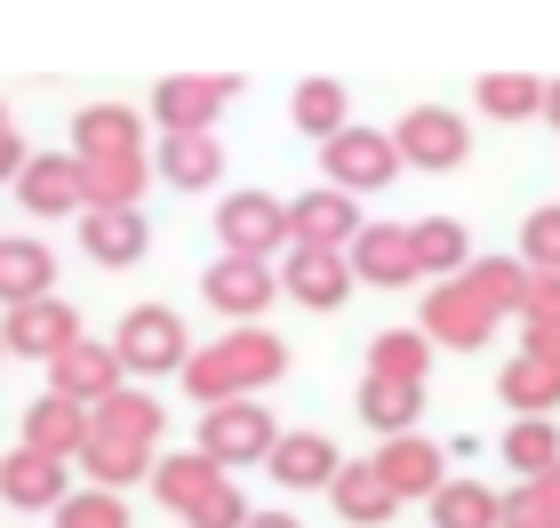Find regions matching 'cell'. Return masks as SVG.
I'll list each match as a JSON object with an SVG mask.
<instances>
[{
	"label": "cell",
	"instance_id": "15",
	"mask_svg": "<svg viewBox=\"0 0 560 528\" xmlns=\"http://www.w3.org/2000/svg\"><path fill=\"white\" fill-rule=\"evenodd\" d=\"M48 392H65V400H81V409H96V400H113L120 392V352L113 344H72L48 361Z\"/></svg>",
	"mask_w": 560,
	"mask_h": 528
},
{
	"label": "cell",
	"instance_id": "10",
	"mask_svg": "<svg viewBox=\"0 0 560 528\" xmlns=\"http://www.w3.org/2000/svg\"><path fill=\"white\" fill-rule=\"evenodd\" d=\"M16 200L33 216H89V176L72 153H24L16 168Z\"/></svg>",
	"mask_w": 560,
	"mask_h": 528
},
{
	"label": "cell",
	"instance_id": "25",
	"mask_svg": "<svg viewBox=\"0 0 560 528\" xmlns=\"http://www.w3.org/2000/svg\"><path fill=\"white\" fill-rule=\"evenodd\" d=\"M328 505H337L352 528H385V520L400 513V496L376 481V465H345L337 481H328Z\"/></svg>",
	"mask_w": 560,
	"mask_h": 528
},
{
	"label": "cell",
	"instance_id": "9",
	"mask_svg": "<svg viewBox=\"0 0 560 528\" xmlns=\"http://www.w3.org/2000/svg\"><path fill=\"white\" fill-rule=\"evenodd\" d=\"M320 168H328V185L352 200V192L393 185V176H400V153H393V137H385V129H345V137H328V144H320Z\"/></svg>",
	"mask_w": 560,
	"mask_h": 528
},
{
	"label": "cell",
	"instance_id": "27",
	"mask_svg": "<svg viewBox=\"0 0 560 528\" xmlns=\"http://www.w3.org/2000/svg\"><path fill=\"white\" fill-rule=\"evenodd\" d=\"M504 400H513L521 416H552L560 409V361H545V352H513V368H504Z\"/></svg>",
	"mask_w": 560,
	"mask_h": 528
},
{
	"label": "cell",
	"instance_id": "2",
	"mask_svg": "<svg viewBox=\"0 0 560 528\" xmlns=\"http://www.w3.org/2000/svg\"><path fill=\"white\" fill-rule=\"evenodd\" d=\"M280 368H289V344H280L272 329H233V337L200 344L176 376H185V392L200 400V409H224V400H257Z\"/></svg>",
	"mask_w": 560,
	"mask_h": 528
},
{
	"label": "cell",
	"instance_id": "34",
	"mask_svg": "<svg viewBox=\"0 0 560 528\" xmlns=\"http://www.w3.org/2000/svg\"><path fill=\"white\" fill-rule=\"evenodd\" d=\"M504 457H513V472H528V481H545V472L560 465V433L545 416H521L513 433H504Z\"/></svg>",
	"mask_w": 560,
	"mask_h": 528
},
{
	"label": "cell",
	"instance_id": "23",
	"mask_svg": "<svg viewBox=\"0 0 560 528\" xmlns=\"http://www.w3.org/2000/svg\"><path fill=\"white\" fill-rule=\"evenodd\" d=\"M369 465H376V481H385L393 496H432V489H441V448H432V441H417V433L385 441Z\"/></svg>",
	"mask_w": 560,
	"mask_h": 528
},
{
	"label": "cell",
	"instance_id": "6",
	"mask_svg": "<svg viewBox=\"0 0 560 528\" xmlns=\"http://www.w3.org/2000/svg\"><path fill=\"white\" fill-rule=\"evenodd\" d=\"M233 89H241L233 72H168V81L152 89V113H161L168 137H209Z\"/></svg>",
	"mask_w": 560,
	"mask_h": 528
},
{
	"label": "cell",
	"instance_id": "42",
	"mask_svg": "<svg viewBox=\"0 0 560 528\" xmlns=\"http://www.w3.org/2000/svg\"><path fill=\"white\" fill-rule=\"evenodd\" d=\"M545 113H552V120H560V81H552V89H545Z\"/></svg>",
	"mask_w": 560,
	"mask_h": 528
},
{
	"label": "cell",
	"instance_id": "40",
	"mask_svg": "<svg viewBox=\"0 0 560 528\" xmlns=\"http://www.w3.org/2000/svg\"><path fill=\"white\" fill-rule=\"evenodd\" d=\"M528 352H545V361H560V320H528Z\"/></svg>",
	"mask_w": 560,
	"mask_h": 528
},
{
	"label": "cell",
	"instance_id": "18",
	"mask_svg": "<svg viewBox=\"0 0 560 528\" xmlns=\"http://www.w3.org/2000/svg\"><path fill=\"white\" fill-rule=\"evenodd\" d=\"M120 153H144V120L129 105H81V120H72V161H120Z\"/></svg>",
	"mask_w": 560,
	"mask_h": 528
},
{
	"label": "cell",
	"instance_id": "38",
	"mask_svg": "<svg viewBox=\"0 0 560 528\" xmlns=\"http://www.w3.org/2000/svg\"><path fill=\"white\" fill-rule=\"evenodd\" d=\"M521 248H528V272H560V209H537V216H528Z\"/></svg>",
	"mask_w": 560,
	"mask_h": 528
},
{
	"label": "cell",
	"instance_id": "33",
	"mask_svg": "<svg viewBox=\"0 0 560 528\" xmlns=\"http://www.w3.org/2000/svg\"><path fill=\"white\" fill-rule=\"evenodd\" d=\"M432 528H497V496L480 481H441L432 489Z\"/></svg>",
	"mask_w": 560,
	"mask_h": 528
},
{
	"label": "cell",
	"instance_id": "8",
	"mask_svg": "<svg viewBox=\"0 0 560 528\" xmlns=\"http://www.w3.org/2000/svg\"><path fill=\"white\" fill-rule=\"evenodd\" d=\"M217 233H224V257H265L272 265V248H289V200H272V192H224Z\"/></svg>",
	"mask_w": 560,
	"mask_h": 528
},
{
	"label": "cell",
	"instance_id": "5",
	"mask_svg": "<svg viewBox=\"0 0 560 528\" xmlns=\"http://www.w3.org/2000/svg\"><path fill=\"white\" fill-rule=\"evenodd\" d=\"M272 441H280V424L257 409V400H224V409L200 416V457L224 465V472H233V465H265Z\"/></svg>",
	"mask_w": 560,
	"mask_h": 528
},
{
	"label": "cell",
	"instance_id": "3",
	"mask_svg": "<svg viewBox=\"0 0 560 528\" xmlns=\"http://www.w3.org/2000/svg\"><path fill=\"white\" fill-rule=\"evenodd\" d=\"M152 496L185 520V528H241L248 505H241V489L224 481V465H209L200 448H185V457H161L152 465Z\"/></svg>",
	"mask_w": 560,
	"mask_h": 528
},
{
	"label": "cell",
	"instance_id": "20",
	"mask_svg": "<svg viewBox=\"0 0 560 528\" xmlns=\"http://www.w3.org/2000/svg\"><path fill=\"white\" fill-rule=\"evenodd\" d=\"M265 465H272V481H280V489H328V481L345 472L337 441H320V433H280Z\"/></svg>",
	"mask_w": 560,
	"mask_h": 528
},
{
	"label": "cell",
	"instance_id": "24",
	"mask_svg": "<svg viewBox=\"0 0 560 528\" xmlns=\"http://www.w3.org/2000/svg\"><path fill=\"white\" fill-rule=\"evenodd\" d=\"M57 289V257H48L40 240H0V305H40V296Z\"/></svg>",
	"mask_w": 560,
	"mask_h": 528
},
{
	"label": "cell",
	"instance_id": "16",
	"mask_svg": "<svg viewBox=\"0 0 560 528\" xmlns=\"http://www.w3.org/2000/svg\"><path fill=\"white\" fill-rule=\"evenodd\" d=\"M393 153L417 161V168H456V161H465V120L441 113V105H417V113H400Z\"/></svg>",
	"mask_w": 560,
	"mask_h": 528
},
{
	"label": "cell",
	"instance_id": "28",
	"mask_svg": "<svg viewBox=\"0 0 560 528\" xmlns=\"http://www.w3.org/2000/svg\"><path fill=\"white\" fill-rule=\"evenodd\" d=\"M152 168H161L168 185H185V192H200V185H217V168H224V153H217V137H168L161 153H152Z\"/></svg>",
	"mask_w": 560,
	"mask_h": 528
},
{
	"label": "cell",
	"instance_id": "26",
	"mask_svg": "<svg viewBox=\"0 0 560 528\" xmlns=\"http://www.w3.org/2000/svg\"><path fill=\"white\" fill-rule=\"evenodd\" d=\"M89 176V209H137L152 185V153H120V161H81Z\"/></svg>",
	"mask_w": 560,
	"mask_h": 528
},
{
	"label": "cell",
	"instance_id": "12",
	"mask_svg": "<svg viewBox=\"0 0 560 528\" xmlns=\"http://www.w3.org/2000/svg\"><path fill=\"white\" fill-rule=\"evenodd\" d=\"M81 344V320H72L65 296H40V305H16L0 320V352H24V361H57V352Z\"/></svg>",
	"mask_w": 560,
	"mask_h": 528
},
{
	"label": "cell",
	"instance_id": "13",
	"mask_svg": "<svg viewBox=\"0 0 560 528\" xmlns=\"http://www.w3.org/2000/svg\"><path fill=\"white\" fill-rule=\"evenodd\" d=\"M352 233H361V209H352L337 185H313V192L289 200V248H337L345 257Z\"/></svg>",
	"mask_w": 560,
	"mask_h": 528
},
{
	"label": "cell",
	"instance_id": "19",
	"mask_svg": "<svg viewBox=\"0 0 560 528\" xmlns=\"http://www.w3.org/2000/svg\"><path fill=\"white\" fill-rule=\"evenodd\" d=\"M81 441H89V409L81 400H65V392H40L33 409H24V448H40V457H81Z\"/></svg>",
	"mask_w": 560,
	"mask_h": 528
},
{
	"label": "cell",
	"instance_id": "21",
	"mask_svg": "<svg viewBox=\"0 0 560 528\" xmlns=\"http://www.w3.org/2000/svg\"><path fill=\"white\" fill-rule=\"evenodd\" d=\"M0 496L24 513H57L65 505V465L40 457V448H16V457H0Z\"/></svg>",
	"mask_w": 560,
	"mask_h": 528
},
{
	"label": "cell",
	"instance_id": "37",
	"mask_svg": "<svg viewBox=\"0 0 560 528\" xmlns=\"http://www.w3.org/2000/svg\"><path fill=\"white\" fill-rule=\"evenodd\" d=\"M57 528H129V505L105 496V489H81V496L57 505Z\"/></svg>",
	"mask_w": 560,
	"mask_h": 528
},
{
	"label": "cell",
	"instance_id": "31",
	"mask_svg": "<svg viewBox=\"0 0 560 528\" xmlns=\"http://www.w3.org/2000/svg\"><path fill=\"white\" fill-rule=\"evenodd\" d=\"M497 528H560V465L545 472V481H521L513 496H504Z\"/></svg>",
	"mask_w": 560,
	"mask_h": 528
},
{
	"label": "cell",
	"instance_id": "29",
	"mask_svg": "<svg viewBox=\"0 0 560 528\" xmlns=\"http://www.w3.org/2000/svg\"><path fill=\"white\" fill-rule=\"evenodd\" d=\"M409 248H417V272H448V281L472 265L465 224H448V216H424V224H409Z\"/></svg>",
	"mask_w": 560,
	"mask_h": 528
},
{
	"label": "cell",
	"instance_id": "35",
	"mask_svg": "<svg viewBox=\"0 0 560 528\" xmlns=\"http://www.w3.org/2000/svg\"><path fill=\"white\" fill-rule=\"evenodd\" d=\"M296 129L320 137V144L345 137V129H352V120H345V89H337V81H304V89H296Z\"/></svg>",
	"mask_w": 560,
	"mask_h": 528
},
{
	"label": "cell",
	"instance_id": "17",
	"mask_svg": "<svg viewBox=\"0 0 560 528\" xmlns=\"http://www.w3.org/2000/svg\"><path fill=\"white\" fill-rule=\"evenodd\" d=\"M352 281H376V289H400L417 281V248H409V224H361L352 233Z\"/></svg>",
	"mask_w": 560,
	"mask_h": 528
},
{
	"label": "cell",
	"instance_id": "22",
	"mask_svg": "<svg viewBox=\"0 0 560 528\" xmlns=\"http://www.w3.org/2000/svg\"><path fill=\"white\" fill-rule=\"evenodd\" d=\"M81 248H89L96 265L120 272V265H137L144 248H152V224H144L137 209H89V216H81Z\"/></svg>",
	"mask_w": 560,
	"mask_h": 528
},
{
	"label": "cell",
	"instance_id": "39",
	"mask_svg": "<svg viewBox=\"0 0 560 528\" xmlns=\"http://www.w3.org/2000/svg\"><path fill=\"white\" fill-rule=\"evenodd\" d=\"M24 168V144H16V120H9V105H0V176H16Z\"/></svg>",
	"mask_w": 560,
	"mask_h": 528
},
{
	"label": "cell",
	"instance_id": "11",
	"mask_svg": "<svg viewBox=\"0 0 560 528\" xmlns=\"http://www.w3.org/2000/svg\"><path fill=\"white\" fill-rule=\"evenodd\" d=\"M200 289H209V305H217L224 320L257 329V313H265L272 296H280V272H272L265 257H217V265H209V281H200Z\"/></svg>",
	"mask_w": 560,
	"mask_h": 528
},
{
	"label": "cell",
	"instance_id": "41",
	"mask_svg": "<svg viewBox=\"0 0 560 528\" xmlns=\"http://www.w3.org/2000/svg\"><path fill=\"white\" fill-rule=\"evenodd\" d=\"M241 528H304V520H296V513H248Z\"/></svg>",
	"mask_w": 560,
	"mask_h": 528
},
{
	"label": "cell",
	"instance_id": "32",
	"mask_svg": "<svg viewBox=\"0 0 560 528\" xmlns=\"http://www.w3.org/2000/svg\"><path fill=\"white\" fill-rule=\"evenodd\" d=\"M424 329H385L369 344V376H393V385H424Z\"/></svg>",
	"mask_w": 560,
	"mask_h": 528
},
{
	"label": "cell",
	"instance_id": "36",
	"mask_svg": "<svg viewBox=\"0 0 560 528\" xmlns=\"http://www.w3.org/2000/svg\"><path fill=\"white\" fill-rule=\"evenodd\" d=\"M480 105H489L497 120L545 113V81H528V72H489V81H480Z\"/></svg>",
	"mask_w": 560,
	"mask_h": 528
},
{
	"label": "cell",
	"instance_id": "30",
	"mask_svg": "<svg viewBox=\"0 0 560 528\" xmlns=\"http://www.w3.org/2000/svg\"><path fill=\"white\" fill-rule=\"evenodd\" d=\"M417 409H424L417 385H393V376H369V385H361V416L376 424V433H393V441L417 424Z\"/></svg>",
	"mask_w": 560,
	"mask_h": 528
},
{
	"label": "cell",
	"instance_id": "7",
	"mask_svg": "<svg viewBox=\"0 0 560 528\" xmlns=\"http://www.w3.org/2000/svg\"><path fill=\"white\" fill-rule=\"evenodd\" d=\"M120 368H137V376H168V368H185L192 361V344H185V320H176L168 305H137L129 320H120Z\"/></svg>",
	"mask_w": 560,
	"mask_h": 528
},
{
	"label": "cell",
	"instance_id": "14",
	"mask_svg": "<svg viewBox=\"0 0 560 528\" xmlns=\"http://www.w3.org/2000/svg\"><path fill=\"white\" fill-rule=\"evenodd\" d=\"M280 296L328 313V305H345V296H352V265L337 257V248H289V257H280Z\"/></svg>",
	"mask_w": 560,
	"mask_h": 528
},
{
	"label": "cell",
	"instance_id": "1",
	"mask_svg": "<svg viewBox=\"0 0 560 528\" xmlns=\"http://www.w3.org/2000/svg\"><path fill=\"white\" fill-rule=\"evenodd\" d=\"M81 465L96 489H120V481H144L152 465H161V400H144L120 385L113 400H96L89 409V441H81Z\"/></svg>",
	"mask_w": 560,
	"mask_h": 528
},
{
	"label": "cell",
	"instance_id": "4",
	"mask_svg": "<svg viewBox=\"0 0 560 528\" xmlns=\"http://www.w3.org/2000/svg\"><path fill=\"white\" fill-rule=\"evenodd\" d=\"M497 296H489V281L465 265L448 289H424V337H441V344H456V352H472V344H489L497 337Z\"/></svg>",
	"mask_w": 560,
	"mask_h": 528
}]
</instances>
